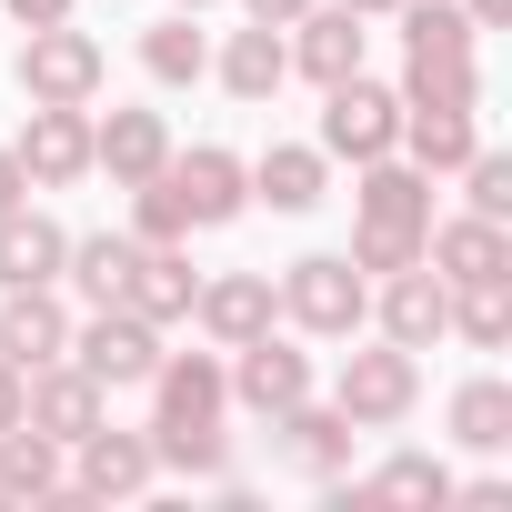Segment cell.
<instances>
[{
	"label": "cell",
	"mask_w": 512,
	"mask_h": 512,
	"mask_svg": "<svg viewBox=\"0 0 512 512\" xmlns=\"http://www.w3.org/2000/svg\"><path fill=\"white\" fill-rule=\"evenodd\" d=\"M141 392H151V432H191V422H221V412H231L221 352H161Z\"/></svg>",
	"instance_id": "cell-12"
},
{
	"label": "cell",
	"mask_w": 512,
	"mask_h": 512,
	"mask_svg": "<svg viewBox=\"0 0 512 512\" xmlns=\"http://www.w3.org/2000/svg\"><path fill=\"white\" fill-rule=\"evenodd\" d=\"M161 161H171V121H161V111H111V121H91V171H111V191L151 181Z\"/></svg>",
	"instance_id": "cell-20"
},
{
	"label": "cell",
	"mask_w": 512,
	"mask_h": 512,
	"mask_svg": "<svg viewBox=\"0 0 512 512\" xmlns=\"http://www.w3.org/2000/svg\"><path fill=\"white\" fill-rule=\"evenodd\" d=\"M141 432H151V422H141ZM151 462H161V472H191V482H231V432H221V422L151 432Z\"/></svg>",
	"instance_id": "cell-32"
},
{
	"label": "cell",
	"mask_w": 512,
	"mask_h": 512,
	"mask_svg": "<svg viewBox=\"0 0 512 512\" xmlns=\"http://www.w3.org/2000/svg\"><path fill=\"white\" fill-rule=\"evenodd\" d=\"M101 81H111V51H101L81 21H41V31H21V51H11V91H21V101H71V111H91Z\"/></svg>",
	"instance_id": "cell-3"
},
{
	"label": "cell",
	"mask_w": 512,
	"mask_h": 512,
	"mask_svg": "<svg viewBox=\"0 0 512 512\" xmlns=\"http://www.w3.org/2000/svg\"><path fill=\"white\" fill-rule=\"evenodd\" d=\"M21 201H31V171H21V151H11V141H0V211H21Z\"/></svg>",
	"instance_id": "cell-36"
},
{
	"label": "cell",
	"mask_w": 512,
	"mask_h": 512,
	"mask_svg": "<svg viewBox=\"0 0 512 512\" xmlns=\"http://www.w3.org/2000/svg\"><path fill=\"white\" fill-rule=\"evenodd\" d=\"M392 141H402V91H382V81H362V71L322 91V161H352V171H362V161H382Z\"/></svg>",
	"instance_id": "cell-6"
},
{
	"label": "cell",
	"mask_w": 512,
	"mask_h": 512,
	"mask_svg": "<svg viewBox=\"0 0 512 512\" xmlns=\"http://www.w3.org/2000/svg\"><path fill=\"white\" fill-rule=\"evenodd\" d=\"M402 101H432V111H482V61H402Z\"/></svg>",
	"instance_id": "cell-33"
},
{
	"label": "cell",
	"mask_w": 512,
	"mask_h": 512,
	"mask_svg": "<svg viewBox=\"0 0 512 512\" xmlns=\"http://www.w3.org/2000/svg\"><path fill=\"white\" fill-rule=\"evenodd\" d=\"M372 322H382V342H402V352H432V342L452 332V282H442L432 262H412V272H382V282H372Z\"/></svg>",
	"instance_id": "cell-11"
},
{
	"label": "cell",
	"mask_w": 512,
	"mask_h": 512,
	"mask_svg": "<svg viewBox=\"0 0 512 512\" xmlns=\"http://www.w3.org/2000/svg\"><path fill=\"white\" fill-rule=\"evenodd\" d=\"M151 432H111V422H91L81 442H71V492L81 502H131V492H151Z\"/></svg>",
	"instance_id": "cell-13"
},
{
	"label": "cell",
	"mask_w": 512,
	"mask_h": 512,
	"mask_svg": "<svg viewBox=\"0 0 512 512\" xmlns=\"http://www.w3.org/2000/svg\"><path fill=\"white\" fill-rule=\"evenodd\" d=\"M21 422H31V432H51V442L71 452V442H81L91 422H111V392H101V382H91V372H81V362L61 352V362L21 372Z\"/></svg>",
	"instance_id": "cell-9"
},
{
	"label": "cell",
	"mask_w": 512,
	"mask_h": 512,
	"mask_svg": "<svg viewBox=\"0 0 512 512\" xmlns=\"http://www.w3.org/2000/svg\"><path fill=\"white\" fill-rule=\"evenodd\" d=\"M191 322H201L211 352H231V342H251V332L282 322V292H272V272H211L191 292Z\"/></svg>",
	"instance_id": "cell-14"
},
{
	"label": "cell",
	"mask_w": 512,
	"mask_h": 512,
	"mask_svg": "<svg viewBox=\"0 0 512 512\" xmlns=\"http://www.w3.org/2000/svg\"><path fill=\"white\" fill-rule=\"evenodd\" d=\"M71 362H81L101 392H141L151 362H161V332H151L131 302H101L91 322H71Z\"/></svg>",
	"instance_id": "cell-7"
},
{
	"label": "cell",
	"mask_w": 512,
	"mask_h": 512,
	"mask_svg": "<svg viewBox=\"0 0 512 512\" xmlns=\"http://www.w3.org/2000/svg\"><path fill=\"white\" fill-rule=\"evenodd\" d=\"M422 231H432V171H412L402 151L362 161V191H352V262L382 282V272H412L422 262Z\"/></svg>",
	"instance_id": "cell-1"
},
{
	"label": "cell",
	"mask_w": 512,
	"mask_h": 512,
	"mask_svg": "<svg viewBox=\"0 0 512 512\" xmlns=\"http://www.w3.org/2000/svg\"><path fill=\"white\" fill-rule=\"evenodd\" d=\"M332 402H342L352 432H392V422H412V412H422V352H402V342H362V352H342Z\"/></svg>",
	"instance_id": "cell-4"
},
{
	"label": "cell",
	"mask_w": 512,
	"mask_h": 512,
	"mask_svg": "<svg viewBox=\"0 0 512 512\" xmlns=\"http://www.w3.org/2000/svg\"><path fill=\"white\" fill-rule=\"evenodd\" d=\"M161 191L181 201V221H191V231H221V221H241V211H251V161H241V151H221V141H191V151H171V161H161Z\"/></svg>",
	"instance_id": "cell-5"
},
{
	"label": "cell",
	"mask_w": 512,
	"mask_h": 512,
	"mask_svg": "<svg viewBox=\"0 0 512 512\" xmlns=\"http://www.w3.org/2000/svg\"><path fill=\"white\" fill-rule=\"evenodd\" d=\"M282 41H292V71H302L312 91H332V81L362 71V11H342V0H312Z\"/></svg>",
	"instance_id": "cell-17"
},
{
	"label": "cell",
	"mask_w": 512,
	"mask_h": 512,
	"mask_svg": "<svg viewBox=\"0 0 512 512\" xmlns=\"http://www.w3.org/2000/svg\"><path fill=\"white\" fill-rule=\"evenodd\" d=\"M131 262H141V241H131V231H81V241L61 251V292L101 312V302L131 292Z\"/></svg>",
	"instance_id": "cell-24"
},
{
	"label": "cell",
	"mask_w": 512,
	"mask_h": 512,
	"mask_svg": "<svg viewBox=\"0 0 512 512\" xmlns=\"http://www.w3.org/2000/svg\"><path fill=\"white\" fill-rule=\"evenodd\" d=\"M342 502H452V462H432V452H392L382 472L342 482Z\"/></svg>",
	"instance_id": "cell-30"
},
{
	"label": "cell",
	"mask_w": 512,
	"mask_h": 512,
	"mask_svg": "<svg viewBox=\"0 0 512 512\" xmlns=\"http://www.w3.org/2000/svg\"><path fill=\"white\" fill-rule=\"evenodd\" d=\"M131 241H191V221H181V201L161 191V171L131 181Z\"/></svg>",
	"instance_id": "cell-35"
},
{
	"label": "cell",
	"mask_w": 512,
	"mask_h": 512,
	"mask_svg": "<svg viewBox=\"0 0 512 512\" xmlns=\"http://www.w3.org/2000/svg\"><path fill=\"white\" fill-rule=\"evenodd\" d=\"M402 61H482V31L462 21V0H402Z\"/></svg>",
	"instance_id": "cell-28"
},
{
	"label": "cell",
	"mask_w": 512,
	"mask_h": 512,
	"mask_svg": "<svg viewBox=\"0 0 512 512\" xmlns=\"http://www.w3.org/2000/svg\"><path fill=\"white\" fill-rule=\"evenodd\" d=\"M452 332H462L472 352H502V342H512V272H492V282H452Z\"/></svg>",
	"instance_id": "cell-31"
},
{
	"label": "cell",
	"mask_w": 512,
	"mask_h": 512,
	"mask_svg": "<svg viewBox=\"0 0 512 512\" xmlns=\"http://www.w3.org/2000/svg\"><path fill=\"white\" fill-rule=\"evenodd\" d=\"M462 211L512 221V161H502V151H472V161H462Z\"/></svg>",
	"instance_id": "cell-34"
},
{
	"label": "cell",
	"mask_w": 512,
	"mask_h": 512,
	"mask_svg": "<svg viewBox=\"0 0 512 512\" xmlns=\"http://www.w3.org/2000/svg\"><path fill=\"white\" fill-rule=\"evenodd\" d=\"M141 71H151L161 91H191V81L211 71V41L191 31V11H161V21L141 31Z\"/></svg>",
	"instance_id": "cell-29"
},
{
	"label": "cell",
	"mask_w": 512,
	"mask_h": 512,
	"mask_svg": "<svg viewBox=\"0 0 512 512\" xmlns=\"http://www.w3.org/2000/svg\"><path fill=\"white\" fill-rule=\"evenodd\" d=\"M61 251H71V231L51 221V211H0V292H21V282H61Z\"/></svg>",
	"instance_id": "cell-26"
},
{
	"label": "cell",
	"mask_w": 512,
	"mask_h": 512,
	"mask_svg": "<svg viewBox=\"0 0 512 512\" xmlns=\"http://www.w3.org/2000/svg\"><path fill=\"white\" fill-rule=\"evenodd\" d=\"M272 432H282V462L312 472V482H342V472H352V442H362V432L342 422V402H312V392H302L292 412H272Z\"/></svg>",
	"instance_id": "cell-18"
},
{
	"label": "cell",
	"mask_w": 512,
	"mask_h": 512,
	"mask_svg": "<svg viewBox=\"0 0 512 512\" xmlns=\"http://www.w3.org/2000/svg\"><path fill=\"white\" fill-rule=\"evenodd\" d=\"M61 492H71V452L51 432L11 422L0 432V502H61Z\"/></svg>",
	"instance_id": "cell-25"
},
{
	"label": "cell",
	"mask_w": 512,
	"mask_h": 512,
	"mask_svg": "<svg viewBox=\"0 0 512 512\" xmlns=\"http://www.w3.org/2000/svg\"><path fill=\"white\" fill-rule=\"evenodd\" d=\"M0 11H11L21 31H41V21H71V0H0Z\"/></svg>",
	"instance_id": "cell-38"
},
{
	"label": "cell",
	"mask_w": 512,
	"mask_h": 512,
	"mask_svg": "<svg viewBox=\"0 0 512 512\" xmlns=\"http://www.w3.org/2000/svg\"><path fill=\"white\" fill-rule=\"evenodd\" d=\"M191 292H201V272H191V241H141V262H131V312L151 322V332H171V322H191Z\"/></svg>",
	"instance_id": "cell-19"
},
{
	"label": "cell",
	"mask_w": 512,
	"mask_h": 512,
	"mask_svg": "<svg viewBox=\"0 0 512 512\" xmlns=\"http://www.w3.org/2000/svg\"><path fill=\"white\" fill-rule=\"evenodd\" d=\"M342 11H362V21H392V11H402V0H342Z\"/></svg>",
	"instance_id": "cell-41"
},
{
	"label": "cell",
	"mask_w": 512,
	"mask_h": 512,
	"mask_svg": "<svg viewBox=\"0 0 512 512\" xmlns=\"http://www.w3.org/2000/svg\"><path fill=\"white\" fill-rule=\"evenodd\" d=\"M171 11H191V21H201V11H211V0H171Z\"/></svg>",
	"instance_id": "cell-42"
},
{
	"label": "cell",
	"mask_w": 512,
	"mask_h": 512,
	"mask_svg": "<svg viewBox=\"0 0 512 512\" xmlns=\"http://www.w3.org/2000/svg\"><path fill=\"white\" fill-rule=\"evenodd\" d=\"M21 171H31V191H71V181H91V111H71V101H31V121H21Z\"/></svg>",
	"instance_id": "cell-10"
},
{
	"label": "cell",
	"mask_w": 512,
	"mask_h": 512,
	"mask_svg": "<svg viewBox=\"0 0 512 512\" xmlns=\"http://www.w3.org/2000/svg\"><path fill=\"white\" fill-rule=\"evenodd\" d=\"M422 262H432L442 282H492V272H512V221H482V211H432Z\"/></svg>",
	"instance_id": "cell-15"
},
{
	"label": "cell",
	"mask_w": 512,
	"mask_h": 512,
	"mask_svg": "<svg viewBox=\"0 0 512 512\" xmlns=\"http://www.w3.org/2000/svg\"><path fill=\"white\" fill-rule=\"evenodd\" d=\"M322 191H332V161H322V141H272L262 161H251V201H262V211H282V221H302Z\"/></svg>",
	"instance_id": "cell-22"
},
{
	"label": "cell",
	"mask_w": 512,
	"mask_h": 512,
	"mask_svg": "<svg viewBox=\"0 0 512 512\" xmlns=\"http://www.w3.org/2000/svg\"><path fill=\"white\" fill-rule=\"evenodd\" d=\"M272 292H282V322L312 332V342H352L372 322V272L352 262V251H302Z\"/></svg>",
	"instance_id": "cell-2"
},
{
	"label": "cell",
	"mask_w": 512,
	"mask_h": 512,
	"mask_svg": "<svg viewBox=\"0 0 512 512\" xmlns=\"http://www.w3.org/2000/svg\"><path fill=\"white\" fill-rule=\"evenodd\" d=\"M462 21H472V31H502V21H512V0H462Z\"/></svg>",
	"instance_id": "cell-40"
},
{
	"label": "cell",
	"mask_w": 512,
	"mask_h": 512,
	"mask_svg": "<svg viewBox=\"0 0 512 512\" xmlns=\"http://www.w3.org/2000/svg\"><path fill=\"white\" fill-rule=\"evenodd\" d=\"M21 422V362H0V432Z\"/></svg>",
	"instance_id": "cell-39"
},
{
	"label": "cell",
	"mask_w": 512,
	"mask_h": 512,
	"mask_svg": "<svg viewBox=\"0 0 512 512\" xmlns=\"http://www.w3.org/2000/svg\"><path fill=\"white\" fill-rule=\"evenodd\" d=\"M61 352H71V302H61V282L0 292V362L41 372V362H61Z\"/></svg>",
	"instance_id": "cell-16"
},
{
	"label": "cell",
	"mask_w": 512,
	"mask_h": 512,
	"mask_svg": "<svg viewBox=\"0 0 512 512\" xmlns=\"http://www.w3.org/2000/svg\"><path fill=\"white\" fill-rule=\"evenodd\" d=\"M211 81H221L231 101H251V111H262V101L292 81V41H282L272 21H251V31H231V41L211 51Z\"/></svg>",
	"instance_id": "cell-21"
},
{
	"label": "cell",
	"mask_w": 512,
	"mask_h": 512,
	"mask_svg": "<svg viewBox=\"0 0 512 512\" xmlns=\"http://www.w3.org/2000/svg\"><path fill=\"white\" fill-rule=\"evenodd\" d=\"M412 171H462L472 151H482V111H432V101H402V141H392Z\"/></svg>",
	"instance_id": "cell-23"
},
{
	"label": "cell",
	"mask_w": 512,
	"mask_h": 512,
	"mask_svg": "<svg viewBox=\"0 0 512 512\" xmlns=\"http://www.w3.org/2000/svg\"><path fill=\"white\" fill-rule=\"evenodd\" d=\"M442 422H452L462 452H512V382H502V372H472V382L442 402Z\"/></svg>",
	"instance_id": "cell-27"
},
{
	"label": "cell",
	"mask_w": 512,
	"mask_h": 512,
	"mask_svg": "<svg viewBox=\"0 0 512 512\" xmlns=\"http://www.w3.org/2000/svg\"><path fill=\"white\" fill-rule=\"evenodd\" d=\"M302 11H312V0H241V21H272V31H292Z\"/></svg>",
	"instance_id": "cell-37"
},
{
	"label": "cell",
	"mask_w": 512,
	"mask_h": 512,
	"mask_svg": "<svg viewBox=\"0 0 512 512\" xmlns=\"http://www.w3.org/2000/svg\"><path fill=\"white\" fill-rule=\"evenodd\" d=\"M221 382H231V402H241L251 422H272V412H292V402L312 392V352H292V342H282V322H272V332H251V342H231Z\"/></svg>",
	"instance_id": "cell-8"
}]
</instances>
